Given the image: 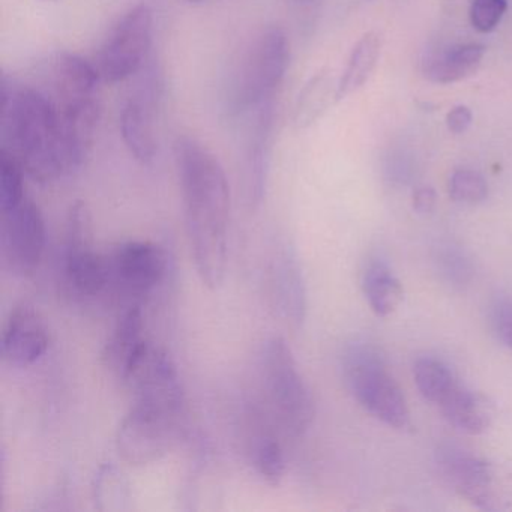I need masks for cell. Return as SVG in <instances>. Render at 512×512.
Listing matches in <instances>:
<instances>
[{"label":"cell","mask_w":512,"mask_h":512,"mask_svg":"<svg viewBox=\"0 0 512 512\" xmlns=\"http://www.w3.org/2000/svg\"><path fill=\"white\" fill-rule=\"evenodd\" d=\"M338 82H334L328 71L314 74L296 98L293 122L299 130L316 124L326 110L337 103Z\"/></svg>","instance_id":"22"},{"label":"cell","mask_w":512,"mask_h":512,"mask_svg":"<svg viewBox=\"0 0 512 512\" xmlns=\"http://www.w3.org/2000/svg\"><path fill=\"white\" fill-rule=\"evenodd\" d=\"M106 304L116 305L118 313L128 307H145L163 286L170 271L169 256L151 241H125L107 251Z\"/></svg>","instance_id":"8"},{"label":"cell","mask_w":512,"mask_h":512,"mask_svg":"<svg viewBox=\"0 0 512 512\" xmlns=\"http://www.w3.org/2000/svg\"><path fill=\"white\" fill-rule=\"evenodd\" d=\"M244 158L245 197L251 209L259 208L266 196L272 136H274V103L251 113Z\"/></svg>","instance_id":"15"},{"label":"cell","mask_w":512,"mask_h":512,"mask_svg":"<svg viewBox=\"0 0 512 512\" xmlns=\"http://www.w3.org/2000/svg\"><path fill=\"white\" fill-rule=\"evenodd\" d=\"M2 212V257L13 274H34L46 248V223L34 200L26 197Z\"/></svg>","instance_id":"13"},{"label":"cell","mask_w":512,"mask_h":512,"mask_svg":"<svg viewBox=\"0 0 512 512\" xmlns=\"http://www.w3.org/2000/svg\"><path fill=\"white\" fill-rule=\"evenodd\" d=\"M299 4H311L314 0H298Z\"/></svg>","instance_id":"33"},{"label":"cell","mask_w":512,"mask_h":512,"mask_svg":"<svg viewBox=\"0 0 512 512\" xmlns=\"http://www.w3.org/2000/svg\"><path fill=\"white\" fill-rule=\"evenodd\" d=\"M2 151L38 184H50L83 166L52 101L35 83L2 80Z\"/></svg>","instance_id":"2"},{"label":"cell","mask_w":512,"mask_h":512,"mask_svg":"<svg viewBox=\"0 0 512 512\" xmlns=\"http://www.w3.org/2000/svg\"><path fill=\"white\" fill-rule=\"evenodd\" d=\"M163 98V77L154 62L139 74V82L122 107L121 136L139 163L151 164L157 157V121Z\"/></svg>","instance_id":"12"},{"label":"cell","mask_w":512,"mask_h":512,"mask_svg":"<svg viewBox=\"0 0 512 512\" xmlns=\"http://www.w3.org/2000/svg\"><path fill=\"white\" fill-rule=\"evenodd\" d=\"M281 431L263 407H253L248 415L247 454L257 475L277 487L286 472V457L281 445Z\"/></svg>","instance_id":"17"},{"label":"cell","mask_w":512,"mask_h":512,"mask_svg":"<svg viewBox=\"0 0 512 512\" xmlns=\"http://www.w3.org/2000/svg\"><path fill=\"white\" fill-rule=\"evenodd\" d=\"M46 2H56V0H46Z\"/></svg>","instance_id":"34"},{"label":"cell","mask_w":512,"mask_h":512,"mask_svg":"<svg viewBox=\"0 0 512 512\" xmlns=\"http://www.w3.org/2000/svg\"><path fill=\"white\" fill-rule=\"evenodd\" d=\"M154 11L139 4L118 20L95 56L94 65L104 83H121L139 76L152 61Z\"/></svg>","instance_id":"11"},{"label":"cell","mask_w":512,"mask_h":512,"mask_svg":"<svg viewBox=\"0 0 512 512\" xmlns=\"http://www.w3.org/2000/svg\"><path fill=\"white\" fill-rule=\"evenodd\" d=\"M35 85L47 95L82 163L94 148L101 118V80L94 62L73 53H58L41 65Z\"/></svg>","instance_id":"3"},{"label":"cell","mask_w":512,"mask_h":512,"mask_svg":"<svg viewBox=\"0 0 512 512\" xmlns=\"http://www.w3.org/2000/svg\"><path fill=\"white\" fill-rule=\"evenodd\" d=\"M472 121V110L463 104L452 107L446 115V127H448L449 133L455 134V136L466 133L472 125Z\"/></svg>","instance_id":"30"},{"label":"cell","mask_w":512,"mask_h":512,"mask_svg":"<svg viewBox=\"0 0 512 512\" xmlns=\"http://www.w3.org/2000/svg\"><path fill=\"white\" fill-rule=\"evenodd\" d=\"M173 151L194 265L202 283L218 289L227 269L230 188L226 172L217 155L196 137L179 136Z\"/></svg>","instance_id":"1"},{"label":"cell","mask_w":512,"mask_h":512,"mask_svg":"<svg viewBox=\"0 0 512 512\" xmlns=\"http://www.w3.org/2000/svg\"><path fill=\"white\" fill-rule=\"evenodd\" d=\"M185 398L134 397L116 431L125 463L148 466L169 454L184 436Z\"/></svg>","instance_id":"5"},{"label":"cell","mask_w":512,"mask_h":512,"mask_svg":"<svg viewBox=\"0 0 512 512\" xmlns=\"http://www.w3.org/2000/svg\"><path fill=\"white\" fill-rule=\"evenodd\" d=\"M25 170L8 152L0 149V211L25 200Z\"/></svg>","instance_id":"26"},{"label":"cell","mask_w":512,"mask_h":512,"mask_svg":"<svg viewBox=\"0 0 512 512\" xmlns=\"http://www.w3.org/2000/svg\"><path fill=\"white\" fill-rule=\"evenodd\" d=\"M413 379L422 397L436 406H442L461 385L454 371L440 359L419 358L413 365Z\"/></svg>","instance_id":"24"},{"label":"cell","mask_w":512,"mask_h":512,"mask_svg":"<svg viewBox=\"0 0 512 512\" xmlns=\"http://www.w3.org/2000/svg\"><path fill=\"white\" fill-rule=\"evenodd\" d=\"M446 421L472 436L485 433L494 421V406L484 394L460 385L457 391L440 406Z\"/></svg>","instance_id":"19"},{"label":"cell","mask_w":512,"mask_h":512,"mask_svg":"<svg viewBox=\"0 0 512 512\" xmlns=\"http://www.w3.org/2000/svg\"><path fill=\"white\" fill-rule=\"evenodd\" d=\"M290 65V41L280 26L260 32L248 47L229 91V113L250 116L274 103Z\"/></svg>","instance_id":"6"},{"label":"cell","mask_w":512,"mask_h":512,"mask_svg":"<svg viewBox=\"0 0 512 512\" xmlns=\"http://www.w3.org/2000/svg\"><path fill=\"white\" fill-rule=\"evenodd\" d=\"M490 319L497 340L512 350V299H497L491 307Z\"/></svg>","instance_id":"29"},{"label":"cell","mask_w":512,"mask_h":512,"mask_svg":"<svg viewBox=\"0 0 512 512\" xmlns=\"http://www.w3.org/2000/svg\"><path fill=\"white\" fill-rule=\"evenodd\" d=\"M508 0H470V23L479 34H490L502 22Z\"/></svg>","instance_id":"28"},{"label":"cell","mask_w":512,"mask_h":512,"mask_svg":"<svg viewBox=\"0 0 512 512\" xmlns=\"http://www.w3.org/2000/svg\"><path fill=\"white\" fill-rule=\"evenodd\" d=\"M343 374L355 400L377 421L395 430L412 428V415L403 389L373 347L350 346L343 355Z\"/></svg>","instance_id":"7"},{"label":"cell","mask_w":512,"mask_h":512,"mask_svg":"<svg viewBox=\"0 0 512 512\" xmlns=\"http://www.w3.org/2000/svg\"><path fill=\"white\" fill-rule=\"evenodd\" d=\"M46 323L32 305L22 304L8 316L2 331V358L13 367H29L49 349Z\"/></svg>","instance_id":"16"},{"label":"cell","mask_w":512,"mask_h":512,"mask_svg":"<svg viewBox=\"0 0 512 512\" xmlns=\"http://www.w3.org/2000/svg\"><path fill=\"white\" fill-rule=\"evenodd\" d=\"M436 463L446 484L482 511L512 508V470L454 445H442Z\"/></svg>","instance_id":"9"},{"label":"cell","mask_w":512,"mask_h":512,"mask_svg":"<svg viewBox=\"0 0 512 512\" xmlns=\"http://www.w3.org/2000/svg\"><path fill=\"white\" fill-rule=\"evenodd\" d=\"M95 503L101 511H122L130 502V484L124 473L113 466H101L94 482Z\"/></svg>","instance_id":"25"},{"label":"cell","mask_w":512,"mask_h":512,"mask_svg":"<svg viewBox=\"0 0 512 512\" xmlns=\"http://www.w3.org/2000/svg\"><path fill=\"white\" fill-rule=\"evenodd\" d=\"M368 2H374V0H368Z\"/></svg>","instance_id":"35"},{"label":"cell","mask_w":512,"mask_h":512,"mask_svg":"<svg viewBox=\"0 0 512 512\" xmlns=\"http://www.w3.org/2000/svg\"><path fill=\"white\" fill-rule=\"evenodd\" d=\"M91 224L88 206L74 203L68 214L61 281L65 295L79 304L106 302L109 287L106 253L95 250Z\"/></svg>","instance_id":"10"},{"label":"cell","mask_w":512,"mask_h":512,"mask_svg":"<svg viewBox=\"0 0 512 512\" xmlns=\"http://www.w3.org/2000/svg\"><path fill=\"white\" fill-rule=\"evenodd\" d=\"M436 203V191H434V188L428 187V185L416 188L415 193H413V209L419 215L431 214L434 208H436Z\"/></svg>","instance_id":"31"},{"label":"cell","mask_w":512,"mask_h":512,"mask_svg":"<svg viewBox=\"0 0 512 512\" xmlns=\"http://www.w3.org/2000/svg\"><path fill=\"white\" fill-rule=\"evenodd\" d=\"M362 290L376 316H391L404 299V289L397 275L382 260H371L362 274Z\"/></svg>","instance_id":"21"},{"label":"cell","mask_w":512,"mask_h":512,"mask_svg":"<svg viewBox=\"0 0 512 512\" xmlns=\"http://www.w3.org/2000/svg\"><path fill=\"white\" fill-rule=\"evenodd\" d=\"M190 4H202V2H205V0H188Z\"/></svg>","instance_id":"32"},{"label":"cell","mask_w":512,"mask_h":512,"mask_svg":"<svg viewBox=\"0 0 512 512\" xmlns=\"http://www.w3.org/2000/svg\"><path fill=\"white\" fill-rule=\"evenodd\" d=\"M382 50V40L374 32H368L353 47L347 61L346 70L338 80L337 103L355 94L370 79L376 70Z\"/></svg>","instance_id":"23"},{"label":"cell","mask_w":512,"mask_h":512,"mask_svg":"<svg viewBox=\"0 0 512 512\" xmlns=\"http://www.w3.org/2000/svg\"><path fill=\"white\" fill-rule=\"evenodd\" d=\"M263 409L284 436L299 437L311 427L316 406L286 340L266 341L260 355Z\"/></svg>","instance_id":"4"},{"label":"cell","mask_w":512,"mask_h":512,"mask_svg":"<svg viewBox=\"0 0 512 512\" xmlns=\"http://www.w3.org/2000/svg\"><path fill=\"white\" fill-rule=\"evenodd\" d=\"M484 56L485 47L482 44L448 47L424 62V76L436 85H452L473 76L481 67Z\"/></svg>","instance_id":"20"},{"label":"cell","mask_w":512,"mask_h":512,"mask_svg":"<svg viewBox=\"0 0 512 512\" xmlns=\"http://www.w3.org/2000/svg\"><path fill=\"white\" fill-rule=\"evenodd\" d=\"M149 338L146 337L143 307L125 308L118 313L115 328L107 338L103 349V362L119 380L139 355Z\"/></svg>","instance_id":"18"},{"label":"cell","mask_w":512,"mask_h":512,"mask_svg":"<svg viewBox=\"0 0 512 512\" xmlns=\"http://www.w3.org/2000/svg\"><path fill=\"white\" fill-rule=\"evenodd\" d=\"M266 289L272 310L281 320L299 328L307 316V287L295 248L278 242L266 263Z\"/></svg>","instance_id":"14"},{"label":"cell","mask_w":512,"mask_h":512,"mask_svg":"<svg viewBox=\"0 0 512 512\" xmlns=\"http://www.w3.org/2000/svg\"><path fill=\"white\" fill-rule=\"evenodd\" d=\"M449 197L461 205H479L488 196V184L481 173L472 169H458L448 182Z\"/></svg>","instance_id":"27"}]
</instances>
